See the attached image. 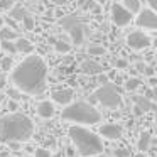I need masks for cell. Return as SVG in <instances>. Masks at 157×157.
Masks as SVG:
<instances>
[{
	"label": "cell",
	"mask_w": 157,
	"mask_h": 157,
	"mask_svg": "<svg viewBox=\"0 0 157 157\" xmlns=\"http://www.w3.org/2000/svg\"><path fill=\"white\" fill-rule=\"evenodd\" d=\"M48 66L41 56H29L12 71V81L27 95H41L46 88Z\"/></svg>",
	"instance_id": "6da1fadb"
},
{
	"label": "cell",
	"mask_w": 157,
	"mask_h": 157,
	"mask_svg": "<svg viewBox=\"0 0 157 157\" xmlns=\"http://www.w3.org/2000/svg\"><path fill=\"white\" fill-rule=\"evenodd\" d=\"M34 132L31 118L24 113H10L0 120V140L2 142H24Z\"/></svg>",
	"instance_id": "7a4b0ae2"
},
{
	"label": "cell",
	"mask_w": 157,
	"mask_h": 157,
	"mask_svg": "<svg viewBox=\"0 0 157 157\" xmlns=\"http://www.w3.org/2000/svg\"><path fill=\"white\" fill-rule=\"evenodd\" d=\"M69 137H71L73 144L76 145L78 152L85 157L96 155V154L103 152V142L98 135L93 132L83 128V127H71L69 128Z\"/></svg>",
	"instance_id": "3957f363"
},
{
	"label": "cell",
	"mask_w": 157,
	"mask_h": 157,
	"mask_svg": "<svg viewBox=\"0 0 157 157\" xmlns=\"http://www.w3.org/2000/svg\"><path fill=\"white\" fill-rule=\"evenodd\" d=\"M63 118L64 120H69V122H76V123H98L101 115L100 112L91 106L90 103L86 101H76V103H71L68 105L64 110H63Z\"/></svg>",
	"instance_id": "277c9868"
},
{
	"label": "cell",
	"mask_w": 157,
	"mask_h": 157,
	"mask_svg": "<svg viewBox=\"0 0 157 157\" xmlns=\"http://www.w3.org/2000/svg\"><path fill=\"white\" fill-rule=\"evenodd\" d=\"M59 25L69 34L71 41L75 42L76 46H79V44L85 42L86 25H85V22L81 21V17H78L76 14H68L63 19H59Z\"/></svg>",
	"instance_id": "5b68a950"
},
{
	"label": "cell",
	"mask_w": 157,
	"mask_h": 157,
	"mask_svg": "<svg viewBox=\"0 0 157 157\" xmlns=\"http://www.w3.org/2000/svg\"><path fill=\"white\" fill-rule=\"evenodd\" d=\"M93 100L100 101L103 106L106 108H118L122 105V96H120V91L115 85L112 83H103L98 90L93 95Z\"/></svg>",
	"instance_id": "8992f818"
},
{
	"label": "cell",
	"mask_w": 157,
	"mask_h": 157,
	"mask_svg": "<svg viewBox=\"0 0 157 157\" xmlns=\"http://www.w3.org/2000/svg\"><path fill=\"white\" fill-rule=\"evenodd\" d=\"M110 15H112V22L117 27H125L132 22V14L122 4H113L110 9Z\"/></svg>",
	"instance_id": "52a82bcc"
},
{
	"label": "cell",
	"mask_w": 157,
	"mask_h": 157,
	"mask_svg": "<svg viewBox=\"0 0 157 157\" xmlns=\"http://www.w3.org/2000/svg\"><path fill=\"white\" fill-rule=\"evenodd\" d=\"M137 25L140 29H145V31H155L157 27V15L152 9H144L139 10L137 15Z\"/></svg>",
	"instance_id": "ba28073f"
},
{
	"label": "cell",
	"mask_w": 157,
	"mask_h": 157,
	"mask_svg": "<svg viewBox=\"0 0 157 157\" xmlns=\"http://www.w3.org/2000/svg\"><path fill=\"white\" fill-rule=\"evenodd\" d=\"M127 44H128V48L140 51V49H145L150 46V37L142 31H133L127 36Z\"/></svg>",
	"instance_id": "9c48e42d"
},
{
	"label": "cell",
	"mask_w": 157,
	"mask_h": 157,
	"mask_svg": "<svg viewBox=\"0 0 157 157\" xmlns=\"http://www.w3.org/2000/svg\"><path fill=\"white\" fill-rule=\"evenodd\" d=\"M100 133H101L103 137H106V139H110V140H117V139L122 137L123 128L120 125H117V123H105V125H101V128H100Z\"/></svg>",
	"instance_id": "30bf717a"
},
{
	"label": "cell",
	"mask_w": 157,
	"mask_h": 157,
	"mask_svg": "<svg viewBox=\"0 0 157 157\" xmlns=\"http://www.w3.org/2000/svg\"><path fill=\"white\" fill-rule=\"evenodd\" d=\"M52 100L59 105H69L73 100V90L71 88H58L52 91Z\"/></svg>",
	"instance_id": "8fae6325"
},
{
	"label": "cell",
	"mask_w": 157,
	"mask_h": 157,
	"mask_svg": "<svg viewBox=\"0 0 157 157\" xmlns=\"http://www.w3.org/2000/svg\"><path fill=\"white\" fill-rule=\"evenodd\" d=\"M81 69L83 73H86V75H100V73H103V66L98 64V63L91 61V59H86V61L81 63Z\"/></svg>",
	"instance_id": "7c38bea8"
},
{
	"label": "cell",
	"mask_w": 157,
	"mask_h": 157,
	"mask_svg": "<svg viewBox=\"0 0 157 157\" xmlns=\"http://www.w3.org/2000/svg\"><path fill=\"white\" fill-rule=\"evenodd\" d=\"M14 44H15V49H17V52L31 54V52L34 51V46H32V42L27 41V39H24V37H17V41H15Z\"/></svg>",
	"instance_id": "4fadbf2b"
},
{
	"label": "cell",
	"mask_w": 157,
	"mask_h": 157,
	"mask_svg": "<svg viewBox=\"0 0 157 157\" xmlns=\"http://www.w3.org/2000/svg\"><path fill=\"white\" fill-rule=\"evenodd\" d=\"M133 101H135V108H139L140 112H149V110L154 108L152 100L145 98V96H133Z\"/></svg>",
	"instance_id": "5bb4252c"
},
{
	"label": "cell",
	"mask_w": 157,
	"mask_h": 157,
	"mask_svg": "<svg viewBox=\"0 0 157 157\" xmlns=\"http://www.w3.org/2000/svg\"><path fill=\"white\" fill-rule=\"evenodd\" d=\"M37 113L42 118H51V117L54 115V105L49 103V101H41L37 106Z\"/></svg>",
	"instance_id": "9a60e30c"
},
{
	"label": "cell",
	"mask_w": 157,
	"mask_h": 157,
	"mask_svg": "<svg viewBox=\"0 0 157 157\" xmlns=\"http://www.w3.org/2000/svg\"><path fill=\"white\" fill-rule=\"evenodd\" d=\"M150 144H152V137H150V133L144 132L142 135L139 137V144H137V147H139L140 152H147V150L150 149Z\"/></svg>",
	"instance_id": "2e32d148"
},
{
	"label": "cell",
	"mask_w": 157,
	"mask_h": 157,
	"mask_svg": "<svg viewBox=\"0 0 157 157\" xmlns=\"http://www.w3.org/2000/svg\"><path fill=\"white\" fill-rule=\"evenodd\" d=\"M19 37V34L14 31V29H9V27H0V41H15Z\"/></svg>",
	"instance_id": "e0dca14e"
},
{
	"label": "cell",
	"mask_w": 157,
	"mask_h": 157,
	"mask_svg": "<svg viewBox=\"0 0 157 157\" xmlns=\"http://www.w3.org/2000/svg\"><path fill=\"white\" fill-rule=\"evenodd\" d=\"M123 7L130 12V14H135L140 10V0H123Z\"/></svg>",
	"instance_id": "ac0fdd59"
},
{
	"label": "cell",
	"mask_w": 157,
	"mask_h": 157,
	"mask_svg": "<svg viewBox=\"0 0 157 157\" xmlns=\"http://www.w3.org/2000/svg\"><path fill=\"white\" fill-rule=\"evenodd\" d=\"M22 24H24L25 31H32V29L36 27V21H34V17H32L29 12L24 14V17H22Z\"/></svg>",
	"instance_id": "d6986e66"
},
{
	"label": "cell",
	"mask_w": 157,
	"mask_h": 157,
	"mask_svg": "<svg viewBox=\"0 0 157 157\" xmlns=\"http://www.w3.org/2000/svg\"><path fill=\"white\" fill-rule=\"evenodd\" d=\"M54 49H56V52H59V54H66V52L71 51V46H69L68 42H64V41H56L54 42Z\"/></svg>",
	"instance_id": "ffe728a7"
},
{
	"label": "cell",
	"mask_w": 157,
	"mask_h": 157,
	"mask_svg": "<svg viewBox=\"0 0 157 157\" xmlns=\"http://www.w3.org/2000/svg\"><path fill=\"white\" fill-rule=\"evenodd\" d=\"M25 12H27V10H25L24 7L17 5V7H12V10H10V17L14 19V21H22V17H24Z\"/></svg>",
	"instance_id": "44dd1931"
},
{
	"label": "cell",
	"mask_w": 157,
	"mask_h": 157,
	"mask_svg": "<svg viewBox=\"0 0 157 157\" xmlns=\"http://www.w3.org/2000/svg\"><path fill=\"white\" fill-rule=\"evenodd\" d=\"M106 52V49L103 48V46H100V44H91L88 48V54L90 56H103Z\"/></svg>",
	"instance_id": "7402d4cb"
},
{
	"label": "cell",
	"mask_w": 157,
	"mask_h": 157,
	"mask_svg": "<svg viewBox=\"0 0 157 157\" xmlns=\"http://www.w3.org/2000/svg\"><path fill=\"white\" fill-rule=\"evenodd\" d=\"M0 46H2V49H4L5 52H9V54H15V52H17L15 44L12 41H2V42H0Z\"/></svg>",
	"instance_id": "603a6c76"
},
{
	"label": "cell",
	"mask_w": 157,
	"mask_h": 157,
	"mask_svg": "<svg viewBox=\"0 0 157 157\" xmlns=\"http://www.w3.org/2000/svg\"><path fill=\"white\" fill-rule=\"evenodd\" d=\"M139 86H140L139 78H130V79H127V83H125V90H128V91H135Z\"/></svg>",
	"instance_id": "cb8c5ba5"
},
{
	"label": "cell",
	"mask_w": 157,
	"mask_h": 157,
	"mask_svg": "<svg viewBox=\"0 0 157 157\" xmlns=\"http://www.w3.org/2000/svg\"><path fill=\"white\" fill-rule=\"evenodd\" d=\"M15 2H17V0H0V9H4V10H7V9H12Z\"/></svg>",
	"instance_id": "d4e9b609"
},
{
	"label": "cell",
	"mask_w": 157,
	"mask_h": 157,
	"mask_svg": "<svg viewBox=\"0 0 157 157\" xmlns=\"http://www.w3.org/2000/svg\"><path fill=\"white\" fill-rule=\"evenodd\" d=\"M113 155L115 157H130V152L127 149H117V150H113Z\"/></svg>",
	"instance_id": "484cf974"
},
{
	"label": "cell",
	"mask_w": 157,
	"mask_h": 157,
	"mask_svg": "<svg viewBox=\"0 0 157 157\" xmlns=\"http://www.w3.org/2000/svg\"><path fill=\"white\" fill-rule=\"evenodd\" d=\"M0 66H2V69H4V71H9V69H10V66H12V59L9 58V56H7V58H4Z\"/></svg>",
	"instance_id": "4316f807"
},
{
	"label": "cell",
	"mask_w": 157,
	"mask_h": 157,
	"mask_svg": "<svg viewBox=\"0 0 157 157\" xmlns=\"http://www.w3.org/2000/svg\"><path fill=\"white\" fill-rule=\"evenodd\" d=\"M9 96H10L14 101H17V100L21 98V93H19L17 90H9Z\"/></svg>",
	"instance_id": "83f0119b"
},
{
	"label": "cell",
	"mask_w": 157,
	"mask_h": 157,
	"mask_svg": "<svg viewBox=\"0 0 157 157\" xmlns=\"http://www.w3.org/2000/svg\"><path fill=\"white\" fill-rule=\"evenodd\" d=\"M36 157H51V154L44 149H37L36 150Z\"/></svg>",
	"instance_id": "f1b7e54d"
},
{
	"label": "cell",
	"mask_w": 157,
	"mask_h": 157,
	"mask_svg": "<svg viewBox=\"0 0 157 157\" xmlns=\"http://www.w3.org/2000/svg\"><path fill=\"white\" fill-rule=\"evenodd\" d=\"M115 66H117V68H120V69H123V68H127V61H125V59H117Z\"/></svg>",
	"instance_id": "f546056e"
},
{
	"label": "cell",
	"mask_w": 157,
	"mask_h": 157,
	"mask_svg": "<svg viewBox=\"0 0 157 157\" xmlns=\"http://www.w3.org/2000/svg\"><path fill=\"white\" fill-rule=\"evenodd\" d=\"M9 110H12V112H15V110H17V103H15L14 100H10V101H9Z\"/></svg>",
	"instance_id": "4dcf8cb0"
},
{
	"label": "cell",
	"mask_w": 157,
	"mask_h": 157,
	"mask_svg": "<svg viewBox=\"0 0 157 157\" xmlns=\"http://www.w3.org/2000/svg\"><path fill=\"white\" fill-rule=\"evenodd\" d=\"M9 147H10V149H14V150H19V149H21V145H19L17 142H10V144H9Z\"/></svg>",
	"instance_id": "1f68e13d"
},
{
	"label": "cell",
	"mask_w": 157,
	"mask_h": 157,
	"mask_svg": "<svg viewBox=\"0 0 157 157\" xmlns=\"http://www.w3.org/2000/svg\"><path fill=\"white\" fill-rule=\"evenodd\" d=\"M147 2H149V5H150V9H157V0H147Z\"/></svg>",
	"instance_id": "d6a6232c"
},
{
	"label": "cell",
	"mask_w": 157,
	"mask_h": 157,
	"mask_svg": "<svg viewBox=\"0 0 157 157\" xmlns=\"http://www.w3.org/2000/svg\"><path fill=\"white\" fill-rule=\"evenodd\" d=\"M51 2H52V4H56V5H64L68 0H51Z\"/></svg>",
	"instance_id": "836d02e7"
},
{
	"label": "cell",
	"mask_w": 157,
	"mask_h": 157,
	"mask_svg": "<svg viewBox=\"0 0 157 157\" xmlns=\"http://www.w3.org/2000/svg\"><path fill=\"white\" fill-rule=\"evenodd\" d=\"M5 86V76H0V90H4Z\"/></svg>",
	"instance_id": "e575fe53"
},
{
	"label": "cell",
	"mask_w": 157,
	"mask_h": 157,
	"mask_svg": "<svg viewBox=\"0 0 157 157\" xmlns=\"http://www.w3.org/2000/svg\"><path fill=\"white\" fill-rule=\"evenodd\" d=\"M137 68H139V71L144 73V69H145V64H144V63H139V64H137Z\"/></svg>",
	"instance_id": "d590c367"
},
{
	"label": "cell",
	"mask_w": 157,
	"mask_h": 157,
	"mask_svg": "<svg viewBox=\"0 0 157 157\" xmlns=\"http://www.w3.org/2000/svg\"><path fill=\"white\" fill-rule=\"evenodd\" d=\"M150 86H155V78H154V76H150Z\"/></svg>",
	"instance_id": "8d00e7d4"
},
{
	"label": "cell",
	"mask_w": 157,
	"mask_h": 157,
	"mask_svg": "<svg viewBox=\"0 0 157 157\" xmlns=\"http://www.w3.org/2000/svg\"><path fill=\"white\" fill-rule=\"evenodd\" d=\"M2 25H4V19L0 17V27H2Z\"/></svg>",
	"instance_id": "74e56055"
},
{
	"label": "cell",
	"mask_w": 157,
	"mask_h": 157,
	"mask_svg": "<svg viewBox=\"0 0 157 157\" xmlns=\"http://www.w3.org/2000/svg\"><path fill=\"white\" fill-rule=\"evenodd\" d=\"M135 157H144V155H142V154H140V155H135Z\"/></svg>",
	"instance_id": "f35d334b"
}]
</instances>
